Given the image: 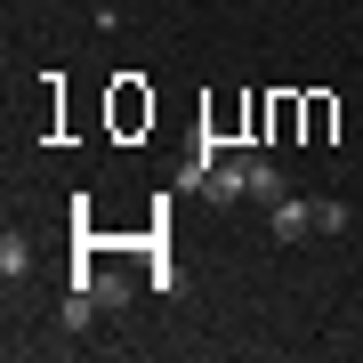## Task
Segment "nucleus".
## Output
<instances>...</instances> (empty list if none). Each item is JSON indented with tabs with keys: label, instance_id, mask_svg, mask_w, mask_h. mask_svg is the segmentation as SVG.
Wrapping results in <instances>:
<instances>
[{
	"label": "nucleus",
	"instance_id": "obj_1",
	"mask_svg": "<svg viewBox=\"0 0 363 363\" xmlns=\"http://www.w3.org/2000/svg\"><path fill=\"white\" fill-rule=\"evenodd\" d=\"M267 226H274V242H307V234H315V202H307V194L267 202Z\"/></svg>",
	"mask_w": 363,
	"mask_h": 363
},
{
	"label": "nucleus",
	"instance_id": "obj_2",
	"mask_svg": "<svg viewBox=\"0 0 363 363\" xmlns=\"http://www.w3.org/2000/svg\"><path fill=\"white\" fill-rule=\"evenodd\" d=\"M242 178H250V202H283V194H291V186H283V169L259 162V154H242Z\"/></svg>",
	"mask_w": 363,
	"mask_h": 363
},
{
	"label": "nucleus",
	"instance_id": "obj_3",
	"mask_svg": "<svg viewBox=\"0 0 363 363\" xmlns=\"http://www.w3.org/2000/svg\"><path fill=\"white\" fill-rule=\"evenodd\" d=\"M0 274H9V283L33 274V242H25V234H0Z\"/></svg>",
	"mask_w": 363,
	"mask_h": 363
},
{
	"label": "nucleus",
	"instance_id": "obj_4",
	"mask_svg": "<svg viewBox=\"0 0 363 363\" xmlns=\"http://www.w3.org/2000/svg\"><path fill=\"white\" fill-rule=\"evenodd\" d=\"M315 234H347V202H331V194L315 202Z\"/></svg>",
	"mask_w": 363,
	"mask_h": 363
}]
</instances>
